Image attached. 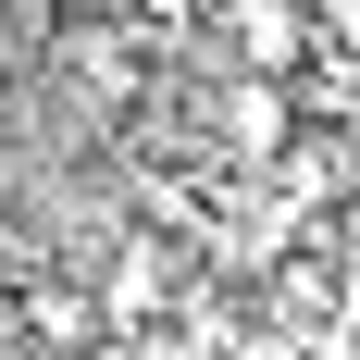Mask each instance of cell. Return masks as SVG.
<instances>
[{"label": "cell", "instance_id": "1", "mask_svg": "<svg viewBox=\"0 0 360 360\" xmlns=\"http://www.w3.org/2000/svg\"><path fill=\"white\" fill-rule=\"evenodd\" d=\"M212 137L236 174H274L298 137H311V112H298V87H274V75H224L212 87Z\"/></svg>", "mask_w": 360, "mask_h": 360}, {"label": "cell", "instance_id": "2", "mask_svg": "<svg viewBox=\"0 0 360 360\" xmlns=\"http://www.w3.org/2000/svg\"><path fill=\"white\" fill-rule=\"evenodd\" d=\"M63 75H75V100H87V112H124V100L149 87L137 37H112L100 13H75V25H63Z\"/></svg>", "mask_w": 360, "mask_h": 360}, {"label": "cell", "instance_id": "3", "mask_svg": "<svg viewBox=\"0 0 360 360\" xmlns=\"http://www.w3.org/2000/svg\"><path fill=\"white\" fill-rule=\"evenodd\" d=\"M224 360H323V348H298V335H274V323H249V335H236Z\"/></svg>", "mask_w": 360, "mask_h": 360}]
</instances>
